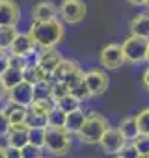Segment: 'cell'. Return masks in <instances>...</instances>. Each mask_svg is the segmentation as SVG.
Returning <instances> with one entry per match:
<instances>
[{
  "instance_id": "22",
  "label": "cell",
  "mask_w": 149,
  "mask_h": 158,
  "mask_svg": "<svg viewBox=\"0 0 149 158\" xmlns=\"http://www.w3.org/2000/svg\"><path fill=\"white\" fill-rule=\"evenodd\" d=\"M49 74L37 65V63H28L26 69H24V80H28L30 84H37L41 80H49Z\"/></svg>"
},
{
  "instance_id": "5",
  "label": "cell",
  "mask_w": 149,
  "mask_h": 158,
  "mask_svg": "<svg viewBox=\"0 0 149 158\" xmlns=\"http://www.w3.org/2000/svg\"><path fill=\"white\" fill-rule=\"evenodd\" d=\"M99 61L104 69H119L123 63H127L125 54H123V47L117 43H110V45L103 47L101 54H99Z\"/></svg>"
},
{
  "instance_id": "26",
  "label": "cell",
  "mask_w": 149,
  "mask_h": 158,
  "mask_svg": "<svg viewBox=\"0 0 149 158\" xmlns=\"http://www.w3.org/2000/svg\"><path fill=\"white\" fill-rule=\"evenodd\" d=\"M39 99H50V78L34 84V101Z\"/></svg>"
},
{
  "instance_id": "30",
  "label": "cell",
  "mask_w": 149,
  "mask_h": 158,
  "mask_svg": "<svg viewBox=\"0 0 149 158\" xmlns=\"http://www.w3.org/2000/svg\"><path fill=\"white\" fill-rule=\"evenodd\" d=\"M21 156H23V158H43V147L26 143V145L21 149Z\"/></svg>"
},
{
  "instance_id": "7",
  "label": "cell",
  "mask_w": 149,
  "mask_h": 158,
  "mask_svg": "<svg viewBox=\"0 0 149 158\" xmlns=\"http://www.w3.org/2000/svg\"><path fill=\"white\" fill-rule=\"evenodd\" d=\"M84 76H86V84H88V89H90V95L92 97H99L106 91L108 88V76L103 69H90V71H84Z\"/></svg>"
},
{
  "instance_id": "41",
  "label": "cell",
  "mask_w": 149,
  "mask_h": 158,
  "mask_svg": "<svg viewBox=\"0 0 149 158\" xmlns=\"http://www.w3.org/2000/svg\"><path fill=\"white\" fill-rule=\"evenodd\" d=\"M140 158H149V154H140Z\"/></svg>"
},
{
  "instance_id": "11",
  "label": "cell",
  "mask_w": 149,
  "mask_h": 158,
  "mask_svg": "<svg viewBox=\"0 0 149 158\" xmlns=\"http://www.w3.org/2000/svg\"><path fill=\"white\" fill-rule=\"evenodd\" d=\"M19 17L21 10L13 0H0V26H15Z\"/></svg>"
},
{
  "instance_id": "2",
  "label": "cell",
  "mask_w": 149,
  "mask_h": 158,
  "mask_svg": "<svg viewBox=\"0 0 149 158\" xmlns=\"http://www.w3.org/2000/svg\"><path fill=\"white\" fill-rule=\"evenodd\" d=\"M108 121L97 114V112H90L86 115V121L82 125V128L77 132V138L80 143H86V145H95L101 141V138L104 136V132L108 130Z\"/></svg>"
},
{
  "instance_id": "13",
  "label": "cell",
  "mask_w": 149,
  "mask_h": 158,
  "mask_svg": "<svg viewBox=\"0 0 149 158\" xmlns=\"http://www.w3.org/2000/svg\"><path fill=\"white\" fill-rule=\"evenodd\" d=\"M67 86H69V93L74 95L79 101H86V99L92 97V95H90V89H88V84H86L84 71H79V73L67 82Z\"/></svg>"
},
{
  "instance_id": "25",
  "label": "cell",
  "mask_w": 149,
  "mask_h": 158,
  "mask_svg": "<svg viewBox=\"0 0 149 158\" xmlns=\"http://www.w3.org/2000/svg\"><path fill=\"white\" fill-rule=\"evenodd\" d=\"M69 95V86L63 80H56V78H50V99L54 102H58L62 97Z\"/></svg>"
},
{
  "instance_id": "38",
  "label": "cell",
  "mask_w": 149,
  "mask_h": 158,
  "mask_svg": "<svg viewBox=\"0 0 149 158\" xmlns=\"http://www.w3.org/2000/svg\"><path fill=\"white\" fill-rule=\"evenodd\" d=\"M142 80H143V86L149 89V67L145 69V73H143V78H142Z\"/></svg>"
},
{
  "instance_id": "21",
  "label": "cell",
  "mask_w": 149,
  "mask_h": 158,
  "mask_svg": "<svg viewBox=\"0 0 149 158\" xmlns=\"http://www.w3.org/2000/svg\"><path fill=\"white\" fill-rule=\"evenodd\" d=\"M0 78H2L4 86H6L8 91H10L13 86H17L19 82L24 80V69H19V67H11V65H10L2 74H0Z\"/></svg>"
},
{
  "instance_id": "18",
  "label": "cell",
  "mask_w": 149,
  "mask_h": 158,
  "mask_svg": "<svg viewBox=\"0 0 149 158\" xmlns=\"http://www.w3.org/2000/svg\"><path fill=\"white\" fill-rule=\"evenodd\" d=\"M60 8H56L52 2H39L32 10L34 21H49V19H58Z\"/></svg>"
},
{
  "instance_id": "36",
  "label": "cell",
  "mask_w": 149,
  "mask_h": 158,
  "mask_svg": "<svg viewBox=\"0 0 149 158\" xmlns=\"http://www.w3.org/2000/svg\"><path fill=\"white\" fill-rule=\"evenodd\" d=\"M6 158H23L21 156V149L19 147H6Z\"/></svg>"
},
{
  "instance_id": "12",
  "label": "cell",
  "mask_w": 149,
  "mask_h": 158,
  "mask_svg": "<svg viewBox=\"0 0 149 158\" xmlns=\"http://www.w3.org/2000/svg\"><path fill=\"white\" fill-rule=\"evenodd\" d=\"M28 132H30V127H28L26 123H23V125H11L8 136H6L8 145H10V147H19V149H23L26 143H30V141H28Z\"/></svg>"
},
{
  "instance_id": "33",
  "label": "cell",
  "mask_w": 149,
  "mask_h": 158,
  "mask_svg": "<svg viewBox=\"0 0 149 158\" xmlns=\"http://www.w3.org/2000/svg\"><path fill=\"white\" fill-rule=\"evenodd\" d=\"M134 145L140 154H149V134H140L134 139Z\"/></svg>"
},
{
  "instance_id": "9",
  "label": "cell",
  "mask_w": 149,
  "mask_h": 158,
  "mask_svg": "<svg viewBox=\"0 0 149 158\" xmlns=\"http://www.w3.org/2000/svg\"><path fill=\"white\" fill-rule=\"evenodd\" d=\"M8 101L17 102V104H23L26 108L32 106V102H34V84H30L28 80L19 82L17 86H13L8 91Z\"/></svg>"
},
{
  "instance_id": "31",
  "label": "cell",
  "mask_w": 149,
  "mask_h": 158,
  "mask_svg": "<svg viewBox=\"0 0 149 158\" xmlns=\"http://www.w3.org/2000/svg\"><path fill=\"white\" fill-rule=\"evenodd\" d=\"M136 123H138L140 134H149V108H143L136 115Z\"/></svg>"
},
{
  "instance_id": "24",
  "label": "cell",
  "mask_w": 149,
  "mask_h": 158,
  "mask_svg": "<svg viewBox=\"0 0 149 158\" xmlns=\"http://www.w3.org/2000/svg\"><path fill=\"white\" fill-rule=\"evenodd\" d=\"M15 37H17L15 26H0V48L2 50H10Z\"/></svg>"
},
{
  "instance_id": "44",
  "label": "cell",
  "mask_w": 149,
  "mask_h": 158,
  "mask_svg": "<svg viewBox=\"0 0 149 158\" xmlns=\"http://www.w3.org/2000/svg\"><path fill=\"white\" fill-rule=\"evenodd\" d=\"M0 52H4V50H2V48H0Z\"/></svg>"
},
{
  "instance_id": "23",
  "label": "cell",
  "mask_w": 149,
  "mask_h": 158,
  "mask_svg": "<svg viewBox=\"0 0 149 158\" xmlns=\"http://www.w3.org/2000/svg\"><path fill=\"white\" fill-rule=\"evenodd\" d=\"M26 125L30 128H45L49 127V115L41 114L37 110H34L32 106H28V117H26Z\"/></svg>"
},
{
  "instance_id": "16",
  "label": "cell",
  "mask_w": 149,
  "mask_h": 158,
  "mask_svg": "<svg viewBox=\"0 0 149 158\" xmlns=\"http://www.w3.org/2000/svg\"><path fill=\"white\" fill-rule=\"evenodd\" d=\"M86 115H88V114H86L80 106L74 108V110H71V112H67L63 128H65L67 132H71V134H77V132L82 128V125H84V121H86Z\"/></svg>"
},
{
  "instance_id": "10",
  "label": "cell",
  "mask_w": 149,
  "mask_h": 158,
  "mask_svg": "<svg viewBox=\"0 0 149 158\" xmlns=\"http://www.w3.org/2000/svg\"><path fill=\"white\" fill-rule=\"evenodd\" d=\"M62 60H63V56H62L54 47H50V48H39V54H37V65H39L49 76L54 73V69L60 65Z\"/></svg>"
},
{
  "instance_id": "19",
  "label": "cell",
  "mask_w": 149,
  "mask_h": 158,
  "mask_svg": "<svg viewBox=\"0 0 149 158\" xmlns=\"http://www.w3.org/2000/svg\"><path fill=\"white\" fill-rule=\"evenodd\" d=\"M129 28H130L132 35H140V37H147L149 39V15L147 13L136 15L134 19H130Z\"/></svg>"
},
{
  "instance_id": "29",
  "label": "cell",
  "mask_w": 149,
  "mask_h": 158,
  "mask_svg": "<svg viewBox=\"0 0 149 158\" xmlns=\"http://www.w3.org/2000/svg\"><path fill=\"white\" fill-rule=\"evenodd\" d=\"M47 128V127H45ZM45 128H30L28 132V141L37 147H45Z\"/></svg>"
},
{
  "instance_id": "37",
  "label": "cell",
  "mask_w": 149,
  "mask_h": 158,
  "mask_svg": "<svg viewBox=\"0 0 149 158\" xmlns=\"http://www.w3.org/2000/svg\"><path fill=\"white\" fill-rule=\"evenodd\" d=\"M4 99H8V88L4 86V82H2V78H0V102H2Z\"/></svg>"
},
{
  "instance_id": "14",
  "label": "cell",
  "mask_w": 149,
  "mask_h": 158,
  "mask_svg": "<svg viewBox=\"0 0 149 158\" xmlns=\"http://www.w3.org/2000/svg\"><path fill=\"white\" fill-rule=\"evenodd\" d=\"M36 48H37V45L34 43V39L28 34H17V37H15L10 52L17 54V56H26L28 58L32 52H36Z\"/></svg>"
},
{
  "instance_id": "34",
  "label": "cell",
  "mask_w": 149,
  "mask_h": 158,
  "mask_svg": "<svg viewBox=\"0 0 149 158\" xmlns=\"http://www.w3.org/2000/svg\"><path fill=\"white\" fill-rule=\"evenodd\" d=\"M10 128H11V123L8 119V115L4 114V110H0V138H6Z\"/></svg>"
},
{
  "instance_id": "15",
  "label": "cell",
  "mask_w": 149,
  "mask_h": 158,
  "mask_svg": "<svg viewBox=\"0 0 149 158\" xmlns=\"http://www.w3.org/2000/svg\"><path fill=\"white\" fill-rule=\"evenodd\" d=\"M80 71L79 63L77 61H71V60H62L60 65L54 69V73L50 74V78H56V80H63V82H69L71 78Z\"/></svg>"
},
{
  "instance_id": "28",
  "label": "cell",
  "mask_w": 149,
  "mask_h": 158,
  "mask_svg": "<svg viewBox=\"0 0 149 158\" xmlns=\"http://www.w3.org/2000/svg\"><path fill=\"white\" fill-rule=\"evenodd\" d=\"M65 115H67V112H63L62 108L54 106L52 112L49 114V127H63V123H65Z\"/></svg>"
},
{
  "instance_id": "3",
  "label": "cell",
  "mask_w": 149,
  "mask_h": 158,
  "mask_svg": "<svg viewBox=\"0 0 149 158\" xmlns=\"http://www.w3.org/2000/svg\"><path fill=\"white\" fill-rule=\"evenodd\" d=\"M73 143V134L63 127H47L45 128V149L54 156H63L69 152Z\"/></svg>"
},
{
  "instance_id": "4",
  "label": "cell",
  "mask_w": 149,
  "mask_h": 158,
  "mask_svg": "<svg viewBox=\"0 0 149 158\" xmlns=\"http://www.w3.org/2000/svg\"><path fill=\"white\" fill-rule=\"evenodd\" d=\"M123 54H125V60L129 63H134V65H140L143 61H147V50H149V39L147 37H140V35H129L123 43Z\"/></svg>"
},
{
  "instance_id": "1",
  "label": "cell",
  "mask_w": 149,
  "mask_h": 158,
  "mask_svg": "<svg viewBox=\"0 0 149 158\" xmlns=\"http://www.w3.org/2000/svg\"><path fill=\"white\" fill-rule=\"evenodd\" d=\"M28 35L34 39L37 48H50V47H56L63 39V24L58 19L34 21L30 24Z\"/></svg>"
},
{
  "instance_id": "42",
  "label": "cell",
  "mask_w": 149,
  "mask_h": 158,
  "mask_svg": "<svg viewBox=\"0 0 149 158\" xmlns=\"http://www.w3.org/2000/svg\"><path fill=\"white\" fill-rule=\"evenodd\" d=\"M147 63H149V50H147Z\"/></svg>"
},
{
  "instance_id": "17",
  "label": "cell",
  "mask_w": 149,
  "mask_h": 158,
  "mask_svg": "<svg viewBox=\"0 0 149 158\" xmlns=\"http://www.w3.org/2000/svg\"><path fill=\"white\" fill-rule=\"evenodd\" d=\"M2 110H4V114L8 115V119H10L11 125H23V123H26V117H28V108H26V106L8 101V104H6Z\"/></svg>"
},
{
  "instance_id": "27",
  "label": "cell",
  "mask_w": 149,
  "mask_h": 158,
  "mask_svg": "<svg viewBox=\"0 0 149 158\" xmlns=\"http://www.w3.org/2000/svg\"><path fill=\"white\" fill-rule=\"evenodd\" d=\"M80 102H82V101H79L74 95H71V93H69V95L62 97V99L56 102V106H58V108H62L63 112H71V110H74V108H79V106H80Z\"/></svg>"
},
{
  "instance_id": "35",
  "label": "cell",
  "mask_w": 149,
  "mask_h": 158,
  "mask_svg": "<svg viewBox=\"0 0 149 158\" xmlns=\"http://www.w3.org/2000/svg\"><path fill=\"white\" fill-rule=\"evenodd\" d=\"M8 67H10V50H4V52H0V74Z\"/></svg>"
},
{
  "instance_id": "43",
  "label": "cell",
  "mask_w": 149,
  "mask_h": 158,
  "mask_svg": "<svg viewBox=\"0 0 149 158\" xmlns=\"http://www.w3.org/2000/svg\"><path fill=\"white\" fill-rule=\"evenodd\" d=\"M145 6H147V8H149V0H147V2H145Z\"/></svg>"
},
{
  "instance_id": "6",
  "label": "cell",
  "mask_w": 149,
  "mask_h": 158,
  "mask_svg": "<svg viewBox=\"0 0 149 158\" xmlns=\"http://www.w3.org/2000/svg\"><path fill=\"white\" fill-rule=\"evenodd\" d=\"M60 17L67 24H77L86 17V4L82 0H63L60 6Z\"/></svg>"
},
{
  "instance_id": "20",
  "label": "cell",
  "mask_w": 149,
  "mask_h": 158,
  "mask_svg": "<svg viewBox=\"0 0 149 158\" xmlns=\"http://www.w3.org/2000/svg\"><path fill=\"white\" fill-rule=\"evenodd\" d=\"M117 128L121 130V134L125 136L127 141H134V139L140 136V128H138V123H136V115H127V117L119 123Z\"/></svg>"
},
{
  "instance_id": "8",
  "label": "cell",
  "mask_w": 149,
  "mask_h": 158,
  "mask_svg": "<svg viewBox=\"0 0 149 158\" xmlns=\"http://www.w3.org/2000/svg\"><path fill=\"white\" fill-rule=\"evenodd\" d=\"M125 143H127V139H125V136L121 134V130H119V128H112V127H108V130L104 132V136H103L101 141H99L101 149H103L106 154H119V151L123 149Z\"/></svg>"
},
{
  "instance_id": "40",
  "label": "cell",
  "mask_w": 149,
  "mask_h": 158,
  "mask_svg": "<svg viewBox=\"0 0 149 158\" xmlns=\"http://www.w3.org/2000/svg\"><path fill=\"white\" fill-rule=\"evenodd\" d=\"M0 158H6V147L0 145Z\"/></svg>"
},
{
  "instance_id": "32",
  "label": "cell",
  "mask_w": 149,
  "mask_h": 158,
  "mask_svg": "<svg viewBox=\"0 0 149 158\" xmlns=\"http://www.w3.org/2000/svg\"><path fill=\"white\" fill-rule=\"evenodd\" d=\"M117 158H140V152H138L134 141H127V143L123 145V149L119 151Z\"/></svg>"
},
{
  "instance_id": "39",
  "label": "cell",
  "mask_w": 149,
  "mask_h": 158,
  "mask_svg": "<svg viewBox=\"0 0 149 158\" xmlns=\"http://www.w3.org/2000/svg\"><path fill=\"white\" fill-rule=\"evenodd\" d=\"M129 4H132V6H145V2L147 0H127Z\"/></svg>"
}]
</instances>
